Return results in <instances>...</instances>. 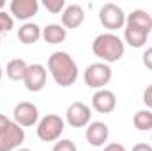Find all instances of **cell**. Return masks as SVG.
Returning a JSON list of instances; mask_svg holds the SVG:
<instances>
[{"label":"cell","instance_id":"4316f807","mask_svg":"<svg viewBox=\"0 0 152 151\" xmlns=\"http://www.w3.org/2000/svg\"><path fill=\"white\" fill-rule=\"evenodd\" d=\"M4 5H5V2H4V0H0V11L4 9Z\"/></svg>","mask_w":152,"mask_h":151},{"label":"cell","instance_id":"9c48e42d","mask_svg":"<svg viewBox=\"0 0 152 151\" xmlns=\"http://www.w3.org/2000/svg\"><path fill=\"white\" fill-rule=\"evenodd\" d=\"M46 78H48V71H46V68L42 64H28L25 78H23V84L30 93H39V91L44 89Z\"/></svg>","mask_w":152,"mask_h":151},{"label":"cell","instance_id":"52a82bcc","mask_svg":"<svg viewBox=\"0 0 152 151\" xmlns=\"http://www.w3.org/2000/svg\"><path fill=\"white\" fill-rule=\"evenodd\" d=\"M90 115H92V112H90L88 105H85L83 101H75L66 110V121L73 128H83V126L90 124Z\"/></svg>","mask_w":152,"mask_h":151},{"label":"cell","instance_id":"ac0fdd59","mask_svg":"<svg viewBox=\"0 0 152 151\" xmlns=\"http://www.w3.org/2000/svg\"><path fill=\"white\" fill-rule=\"evenodd\" d=\"M27 68H28V64L23 59H12L5 66V75L12 82H23L25 73H27Z\"/></svg>","mask_w":152,"mask_h":151},{"label":"cell","instance_id":"83f0119b","mask_svg":"<svg viewBox=\"0 0 152 151\" xmlns=\"http://www.w3.org/2000/svg\"><path fill=\"white\" fill-rule=\"evenodd\" d=\"M16 151H32V150H28V148H20V150H16Z\"/></svg>","mask_w":152,"mask_h":151},{"label":"cell","instance_id":"4fadbf2b","mask_svg":"<svg viewBox=\"0 0 152 151\" xmlns=\"http://www.w3.org/2000/svg\"><path fill=\"white\" fill-rule=\"evenodd\" d=\"M85 20V11L80 4H69L62 11V25L66 29H78Z\"/></svg>","mask_w":152,"mask_h":151},{"label":"cell","instance_id":"e0dca14e","mask_svg":"<svg viewBox=\"0 0 152 151\" xmlns=\"http://www.w3.org/2000/svg\"><path fill=\"white\" fill-rule=\"evenodd\" d=\"M147 38H149V32H145V30H142L138 27L126 25V29H124V39L133 48H142L147 43Z\"/></svg>","mask_w":152,"mask_h":151},{"label":"cell","instance_id":"8992f818","mask_svg":"<svg viewBox=\"0 0 152 151\" xmlns=\"http://www.w3.org/2000/svg\"><path fill=\"white\" fill-rule=\"evenodd\" d=\"M126 16L127 14L124 13V9L120 5H117V4H112V2L104 4L99 9V21L110 32L118 30V29H122L126 25Z\"/></svg>","mask_w":152,"mask_h":151},{"label":"cell","instance_id":"f1b7e54d","mask_svg":"<svg viewBox=\"0 0 152 151\" xmlns=\"http://www.w3.org/2000/svg\"><path fill=\"white\" fill-rule=\"evenodd\" d=\"M2 75H4V70H2V66H0V80H2Z\"/></svg>","mask_w":152,"mask_h":151},{"label":"cell","instance_id":"277c9868","mask_svg":"<svg viewBox=\"0 0 152 151\" xmlns=\"http://www.w3.org/2000/svg\"><path fill=\"white\" fill-rule=\"evenodd\" d=\"M66 130V121L57 114H46L37 123V137L42 142H57Z\"/></svg>","mask_w":152,"mask_h":151},{"label":"cell","instance_id":"d4e9b609","mask_svg":"<svg viewBox=\"0 0 152 151\" xmlns=\"http://www.w3.org/2000/svg\"><path fill=\"white\" fill-rule=\"evenodd\" d=\"M103 151H127V150L122 144H118V142H112V144H106Z\"/></svg>","mask_w":152,"mask_h":151},{"label":"cell","instance_id":"603a6c76","mask_svg":"<svg viewBox=\"0 0 152 151\" xmlns=\"http://www.w3.org/2000/svg\"><path fill=\"white\" fill-rule=\"evenodd\" d=\"M142 62H143V66H145L147 70H152V46H149V48L143 52V55H142Z\"/></svg>","mask_w":152,"mask_h":151},{"label":"cell","instance_id":"ba28073f","mask_svg":"<svg viewBox=\"0 0 152 151\" xmlns=\"http://www.w3.org/2000/svg\"><path fill=\"white\" fill-rule=\"evenodd\" d=\"M12 117H14V123H18L21 128L34 126L39 121V109L30 101H20L12 110Z\"/></svg>","mask_w":152,"mask_h":151},{"label":"cell","instance_id":"3957f363","mask_svg":"<svg viewBox=\"0 0 152 151\" xmlns=\"http://www.w3.org/2000/svg\"><path fill=\"white\" fill-rule=\"evenodd\" d=\"M25 141V130L0 114V151H16Z\"/></svg>","mask_w":152,"mask_h":151},{"label":"cell","instance_id":"9a60e30c","mask_svg":"<svg viewBox=\"0 0 152 151\" xmlns=\"http://www.w3.org/2000/svg\"><path fill=\"white\" fill-rule=\"evenodd\" d=\"M41 38L44 39L48 44H60L67 38V29L64 25H58V23H48L42 29Z\"/></svg>","mask_w":152,"mask_h":151},{"label":"cell","instance_id":"2e32d148","mask_svg":"<svg viewBox=\"0 0 152 151\" xmlns=\"http://www.w3.org/2000/svg\"><path fill=\"white\" fill-rule=\"evenodd\" d=\"M42 34V29L39 27L37 23H32V21H27L23 23L20 29H18V39L23 43V44H34L41 39Z\"/></svg>","mask_w":152,"mask_h":151},{"label":"cell","instance_id":"5bb4252c","mask_svg":"<svg viewBox=\"0 0 152 151\" xmlns=\"http://www.w3.org/2000/svg\"><path fill=\"white\" fill-rule=\"evenodd\" d=\"M126 25H131V27H138L145 32H152V16L143 11V9H134L131 11L127 16H126Z\"/></svg>","mask_w":152,"mask_h":151},{"label":"cell","instance_id":"7a4b0ae2","mask_svg":"<svg viewBox=\"0 0 152 151\" xmlns=\"http://www.w3.org/2000/svg\"><path fill=\"white\" fill-rule=\"evenodd\" d=\"M124 41L113 32H103L92 41V52L96 57H99L103 62L110 64L117 62L124 57Z\"/></svg>","mask_w":152,"mask_h":151},{"label":"cell","instance_id":"30bf717a","mask_svg":"<svg viewBox=\"0 0 152 151\" xmlns=\"http://www.w3.org/2000/svg\"><path fill=\"white\" fill-rule=\"evenodd\" d=\"M117 107V96L110 89H99L92 96V109L99 114H110Z\"/></svg>","mask_w":152,"mask_h":151},{"label":"cell","instance_id":"cb8c5ba5","mask_svg":"<svg viewBox=\"0 0 152 151\" xmlns=\"http://www.w3.org/2000/svg\"><path fill=\"white\" fill-rule=\"evenodd\" d=\"M143 103L147 105L149 110H152V84L147 85V89L143 91Z\"/></svg>","mask_w":152,"mask_h":151},{"label":"cell","instance_id":"6da1fadb","mask_svg":"<svg viewBox=\"0 0 152 151\" xmlns=\"http://www.w3.org/2000/svg\"><path fill=\"white\" fill-rule=\"evenodd\" d=\"M48 71L57 85L69 87L78 78V64L67 52H53L48 57Z\"/></svg>","mask_w":152,"mask_h":151},{"label":"cell","instance_id":"d6986e66","mask_svg":"<svg viewBox=\"0 0 152 151\" xmlns=\"http://www.w3.org/2000/svg\"><path fill=\"white\" fill-rule=\"evenodd\" d=\"M133 124L140 132H149V130H152V110H149V109L138 110V112L133 115Z\"/></svg>","mask_w":152,"mask_h":151},{"label":"cell","instance_id":"7402d4cb","mask_svg":"<svg viewBox=\"0 0 152 151\" xmlns=\"http://www.w3.org/2000/svg\"><path fill=\"white\" fill-rule=\"evenodd\" d=\"M51 151H78V150H76V144L71 139H58L53 144V150Z\"/></svg>","mask_w":152,"mask_h":151},{"label":"cell","instance_id":"8fae6325","mask_svg":"<svg viewBox=\"0 0 152 151\" xmlns=\"http://www.w3.org/2000/svg\"><path fill=\"white\" fill-rule=\"evenodd\" d=\"M9 11L14 18L23 20L27 23V20H30L32 16L37 14L39 2L37 0H12L9 4Z\"/></svg>","mask_w":152,"mask_h":151},{"label":"cell","instance_id":"7c38bea8","mask_svg":"<svg viewBox=\"0 0 152 151\" xmlns=\"http://www.w3.org/2000/svg\"><path fill=\"white\" fill-rule=\"evenodd\" d=\"M108 137H110V128H108V124H104V123H101V121L90 123V124L87 126V130H85V139H87V142L92 144L94 148L104 146V142L108 141Z\"/></svg>","mask_w":152,"mask_h":151},{"label":"cell","instance_id":"ffe728a7","mask_svg":"<svg viewBox=\"0 0 152 151\" xmlns=\"http://www.w3.org/2000/svg\"><path fill=\"white\" fill-rule=\"evenodd\" d=\"M12 27H14V18L5 11H0V43H2V34H7Z\"/></svg>","mask_w":152,"mask_h":151},{"label":"cell","instance_id":"44dd1931","mask_svg":"<svg viewBox=\"0 0 152 151\" xmlns=\"http://www.w3.org/2000/svg\"><path fill=\"white\" fill-rule=\"evenodd\" d=\"M42 5L53 14H58V13H62L66 9V2L64 0H42Z\"/></svg>","mask_w":152,"mask_h":151},{"label":"cell","instance_id":"5b68a950","mask_svg":"<svg viewBox=\"0 0 152 151\" xmlns=\"http://www.w3.org/2000/svg\"><path fill=\"white\" fill-rule=\"evenodd\" d=\"M113 76L112 68L106 64V62H94V64H88L85 73H83V80H85V85L90 87V89H104V85L110 84Z\"/></svg>","mask_w":152,"mask_h":151},{"label":"cell","instance_id":"484cf974","mask_svg":"<svg viewBox=\"0 0 152 151\" xmlns=\"http://www.w3.org/2000/svg\"><path fill=\"white\" fill-rule=\"evenodd\" d=\"M131 151H152V146L151 144H147V142H138V144L133 146V150Z\"/></svg>","mask_w":152,"mask_h":151}]
</instances>
